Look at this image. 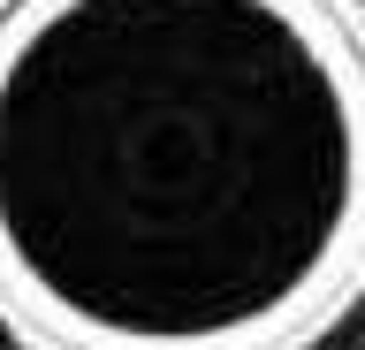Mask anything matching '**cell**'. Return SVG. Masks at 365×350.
Segmentation results:
<instances>
[{
  "instance_id": "cell-1",
  "label": "cell",
  "mask_w": 365,
  "mask_h": 350,
  "mask_svg": "<svg viewBox=\"0 0 365 350\" xmlns=\"http://www.w3.org/2000/svg\"><path fill=\"white\" fill-rule=\"evenodd\" d=\"M365 304V0H0V335L319 350Z\"/></svg>"
},
{
  "instance_id": "cell-2",
  "label": "cell",
  "mask_w": 365,
  "mask_h": 350,
  "mask_svg": "<svg viewBox=\"0 0 365 350\" xmlns=\"http://www.w3.org/2000/svg\"><path fill=\"white\" fill-rule=\"evenodd\" d=\"M358 350H365V343H358Z\"/></svg>"
}]
</instances>
